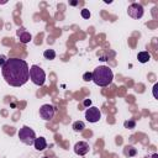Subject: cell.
<instances>
[{"label": "cell", "mask_w": 158, "mask_h": 158, "mask_svg": "<svg viewBox=\"0 0 158 158\" xmlns=\"http://www.w3.org/2000/svg\"><path fill=\"white\" fill-rule=\"evenodd\" d=\"M1 74L5 81L15 88L25 85L30 79V68L26 60L20 58H9L1 68Z\"/></svg>", "instance_id": "6da1fadb"}, {"label": "cell", "mask_w": 158, "mask_h": 158, "mask_svg": "<svg viewBox=\"0 0 158 158\" xmlns=\"http://www.w3.org/2000/svg\"><path fill=\"white\" fill-rule=\"evenodd\" d=\"M91 74H93V81L99 86H107L112 83L114 79L112 70L106 65L96 67Z\"/></svg>", "instance_id": "7a4b0ae2"}, {"label": "cell", "mask_w": 158, "mask_h": 158, "mask_svg": "<svg viewBox=\"0 0 158 158\" xmlns=\"http://www.w3.org/2000/svg\"><path fill=\"white\" fill-rule=\"evenodd\" d=\"M30 79L35 85L42 86L46 81V73L41 67L33 64L30 67Z\"/></svg>", "instance_id": "3957f363"}, {"label": "cell", "mask_w": 158, "mask_h": 158, "mask_svg": "<svg viewBox=\"0 0 158 158\" xmlns=\"http://www.w3.org/2000/svg\"><path fill=\"white\" fill-rule=\"evenodd\" d=\"M17 136H19L20 141H21L22 143L27 144V146L33 144V142H35V139H36V133H35V131H33L32 128H30L28 126L21 127L20 131H19V133H17Z\"/></svg>", "instance_id": "277c9868"}, {"label": "cell", "mask_w": 158, "mask_h": 158, "mask_svg": "<svg viewBox=\"0 0 158 158\" xmlns=\"http://www.w3.org/2000/svg\"><path fill=\"white\" fill-rule=\"evenodd\" d=\"M143 12H144L143 6H142L141 4H138V2H133V4H131V5L128 6V9H127V14H128V16L132 17V19H135V20L141 19V17L143 16Z\"/></svg>", "instance_id": "5b68a950"}, {"label": "cell", "mask_w": 158, "mask_h": 158, "mask_svg": "<svg viewBox=\"0 0 158 158\" xmlns=\"http://www.w3.org/2000/svg\"><path fill=\"white\" fill-rule=\"evenodd\" d=\"M101 117V112L98 107L95 106H91V107H88L86 111H85V118L89 121V122H98Z\"/></svg>", "instance_id": "8992f818"}, {"label": "cell", "mask_w": 158, "mask_h": 158, "mask_svg": "<svg viewBox=\"0 0 158 158\" xmlns=\"http://www.w3.org/2000/svg\"><path fill=\"white\" fill-rule=\"evenodd\" d=\"M40 116H41L43 120H46V121L52 120L53 116H54V107H53L52 105H49V104L42 105V106L40 107Z\"/></svg>", "instance_id": "52a82bcc"}, {"label": "cell", "mask_w": 158, "mask_h": 158, "mask_svg": "<svg viewBox=\"0 0 158 158\" xmlns=\"http://www.w3.org/2000/svg\"><path fill=\"white\" fill-rule=\"evenodd\" d=\"M74 152L78 156H85L89 152V144L86 142H84V141H79L74 146Z\"/></svg>", "instance_id": "ba28073f"}, {"label": "cell", "mask_w": 158, "mask_h": 158, "mask_svg": "<svg viewBox=\"0 0 158 158\" xmlns=\"http://www.w3.org/2000/svg\"><path fill=\"white\" fill-rule=\"evenodd\" d=\"M17 36L20 37V41H21L22 43H28V42L31 41V38H32L31 33H30V32H27L25 28L19 30V31H17Z\"/></svg>", "instance_id": "9c48e42d"}, {"label": "cell", "mask_w": 158, "mask_h": 158, "mask_svg": "<svg viewBox=\"0 0 158 158\" xmlns=\"http://www.w3.org/2000/svg\"><path fill=\"white\" fill-rule=\"evenodd\" d=\"M33 146H35V148H36L37 151H43V149H46V147H47V141H46L44 137H38V138L35 139Z\"/></svg>", "instance_id": "30bf717a"}, {"label": "cell", "mask_w": 158, "mask_h": 158, "mask_svg": "<svg viewBox=\"0 0 158 158\" xmlns=\"http://www.w3.org/2000/svg\"><path fill=\"white\" fill-rule=\"evenodd\" d=\"M137 59H138L139 63H147L151 59V54L147 51H142L137 54Z\"/></svg>", "instance_id": "8fae6325"}, {"label": "cell", "mask_w": 158, "mask_h": 158, "mask_svg": "<svg viewBox=\"0 0 158 158\" xmlns=\"http://www.w3.org/2000/svg\"><path fill=\"white\" fill-rule=\"evenodd\" d=\"M136 153H137V151H136V148L133 146H126L123 148V154L127 156V157H133Z\"/></svg>", "instance_id": "7c38bea8"}, {"label": "cell", "mask_w": 158, "mask_h": 158, "mask_svg": "<svg viewBox=\"0 0 158 158\" xmlns=\"http://www.w3.org/2000/svg\"><path fill=\"white\" fill-rule=\"evenodd\" d=\"M84 128H85V123H84L83 121H75V122L73 123V130H74L75 132H81Z\"/></svg>", "instance_id": "4fadbf2b"}, {"label": "cell", "mask_w": 158, "mask_h": 158, "mask_svg": "<svg viewBox=\"0 0 158 158\" xmlns=\"http://www.w3.org/2000/svg\"><path fill=\"white\" fill-rule=\"evenodd\" d=\"M43 57H44L46 59H49V60L54 59V58H56V52H54V49H46V51L43 52Z\"/></svg>", "instance_id": "5bb4252c"}, {"label": "cell", "mask_w": 158, "mask_h": 158, "mask_svg": "<svg viewBox=\"0 0 158 158\" xmlns=\"http://www.w3.org/2000/svg\"><path fill=\"white\" fill-rule=\"evenodd\" d=\"M80 15H81L83 19H89L90 17V11L88 9H83L81 12H80Z\"/></svg>", "instance_id": "9a60e30c"}, {"label": "cell", "mask_w": 158, "mask_h": 158, "mask_svg": "<svg viewBox=\"0 0 158 158\" xmlns=\"http://www.w3.org/2000/svg\"><path fill=\"white\" fill-rule=\"evenodd\" d=\"M83 80H84V81H90V80H93V74L89 73V72L84 73V75H83Z\"/></svg>", "instance_id": "2e32d148"}, {"label": "cell", "mask_w": 158, "mask_h": 158, "mask_svg": "<svg viewBox=\"0 0 158 158\" xmlns=\"http://www.w3.org/2000/svg\"><path fill=\"white\" fill-rule=\"evenodd\" d=\"M123 125H125L126 128H133V127L136 126V122H135L133 120H131V121H126Z\"/></svg>", "instance_id": "e0dca14e"}, {"label": "cell", "mask_w": 158, "mask_h": 158, "mask_svg": "<svg viewBox=\"0 0 158 158\" xmlns=\"http://www.w3.org/2000/svg\"><path fill=\"white\" fill-rule=\"evenodd\" d=\"M7 62V58L4 56V54H0V69L5 65V63Z\"/></svg>", "instance_id": "ac0fdd59"}, {"label": "cell", "mask_w": 158, "mask_h": 158, "mask_svg": "<svg viewBox=\"0 0 158 158\" xmlns=\"http://www.w3.org/2000/svg\"><path fill=\"white\" fill-rule=\"evenodd\" d=\"M157 88H158V84H156V85L153 86V95H154V98H157V93H156V90H157Z\"/></svg>", "instance_id": "d6986e66"}, {"label": "cell", "mask_w": 158, "mask_h": 158, "mask_svg": "<svg viewBox=\"0 0 158 158\" xmlns=\"http://www.w3.org/2000/svg\"><path fill=\"white\" fill-rule=\"evenodd\" d=\"M90 104H91V101H90V100H85V101H84V105H85V106H88V105L90 106Z\"/></svg>", "instance_id": "ffe728a7"}, {"label": "cell", "mask_w": 158, "mask_h": 158, "mask_svg": "<svg viewBox=\"0 0 158 158\" xmlns=\"http://www.w3.org/2000/svg\"><path fill=\"white\" fill-rule=\"evenodd\" d=\"M149 158H158V154H157V153H153V154H152Z\"/></svg>", "instance_id": "44dd1931"}, {"label": "cell", "mask_w": 158, "mask_h": 158, "mask_svg": "<svg viewBox=\"0 0 158 158\" xmlns=\"http://www.w3.org/2000/svg\"><path fill=\"white\" fill-rule=\"evenodd\" d=\"M77 4H78V1H72L70 2V5H77Z\"/></svg>", "instance_id": "7402d4cb"}, {"label": "cell", "mask_w": 158, "mask_h": 158, "mask_svg": "<svg viewBox=\"0 0 158 158\" xmlns=\"http://www.w3.org/2000/svg\"><path fill=\"white\" fill-rule=\"evenodd\" d=\"M43 158H48V157H43Z\"/></svg>", "instance_id": "603a6c76"}]
</instances>
